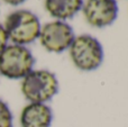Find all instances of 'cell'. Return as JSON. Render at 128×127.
Instances as JSON below:
<instances>
[{
  "instance_id": "6da1fadb",
  "label": "cell",
  "mask_w": 128,
  "mask_h": 127,
  "mask_svg": "<svg viewBox=\"0 0 128 127\" xmlns=\"http://www.w3.org/2000/svg\"><path fill=\"white\" fill-rule=\"evenodd\" d=\"M4 29L8 40L12 44H30L40 37V22L38 17L29 10H16L7 16L4 20Z\"/></svg>"
},
{
  "instance_id": "7a4b0ae2",
  "label": "cell",
  "mask_w": 128,
  "mask_h": 127,
  "mask_svg": "<svg viewBox=\"0 0 128 127\" xmlns=\"http://www.w3.org/2000/svg\"><path fill=\"white\" fill-rule=\"evenodd\" d=\"M22 80V94L29 102L45 104L58 92V78L48 70H32Z\"/></svg>"
},
{
  "instance_id": "3957f363",
  "label": "cell",
  "mask_w": 128,
  "mask_h": 127,
  "mask_svg": "<svg viewBox=\"0 0 128 127\" xmlns=\"http://www.w3.org/2000/svg\"><path fill=\"white\" fill-rule=\"evenodd\" d=\"M35 58L30 50L17 44L7 45L0 53V74L4 78L24 79L33 70Z\"/></svg>"
},
{
  "instance_id": "277c9868",
  "label": "cell",
  "mask_w": 128,
  "mask_h": 127,
  "mask_svg": "<svg viewBox=\"0 0 128 127\" xmlns=\"http://www.w3.org/2000/svg\"><path fill=\"white\" fill-rule=\"evenodd\" d=\"M73 64L81 71H93L104 61V48L100 42L91 35L74 37L68 47Z\"/></svg>"
},
{
  "instance_id": "5b68a950",
  "label": "cell",
  "mask_w": 128,
  "mask_h": 127,
  "mask_svg": "<svg viewBox=\"0 0 128 127\" xmlns=\"http://www.w3.org/2000/svg\"><path fill=\"white\" fill-rule=\"evenodd\" d=\"M74 37V32L68 22L55 20L47 22L40 28L38 38L46 51L61 53L71 46Z\"/></svg>"
},
{
  "instance_id": "8992f818",
  "label": "cell",
  "mask_w": 128,
  "mask_h": 127,
  "mask_svg": "<svg viewBox=\"0 0 128 127\" xmlns=\"http://www.w3.org/2000/svg\"><path fill=\"white\" fill-rule=\"evenodd\" d=\"M82 9L86 22L99 28L111 25L118 15L116 0H86Z\"/></svg>"
},
{
  "instance_id": "52a82bcc",
  "label": "cell",
  "mask_w": 128,
  "mask_h": 127,
  "mask_svg": "<svg viewBox=\"0 0 128 127\" xmlns=\"http://www.w3.org/2000/svg\"><path fill=\"white\" fill-rule=\"evenodd\" d=\"M53 112L46 104L29 102L22 108L19 116L22 127H51Z\"/></svg>"
},
{
  "instance_id": "ba28073f",
  "label": "cell",
  "mask_w": 128,
  "mask_h": 127,
  "mask_svg": "<svg viewBox=\"0 0 128 127\" xmlns=\"http://www.w3.org/2000/svg\"><path fill=\"white\" fill-rule=\"evenodd\" d=\"M83 6V0H45L47 12L60 20L72 18Z\"/></svg>"
},
{
  "instance_id": "9c48e42d",
  "label": "cell",
  "mask_w": 128,
  "mask_h": 127,
  "mask_svg": "<svg viewBox=\"0 0 128 127\" xmlns=\"http://www.w3.org/2000/svg\"><path fill=\"white\" fill-rule=\"evenodd\" d=\"M12 112L9 106L0 99V127H12Z\"/></svg>"
},
{
  "instance_id": "30bf717a",
  "label": "cell",
  "mask_w": 128,
  "mask_h": 127,
  "mask_svg": "<svg viewBox=\"0 0 128 127\" xmlns=\"http://www.w3.org/2000/svg\"><path fill=\"white\" fill-rule=\"evenodd\" d=\"M8 35L6 33V29L2 25H0V53L4 50V47L8 45Z\"/></svg>"
},
{
  "instance_id": "8fae6325",
  "label": "cell",
  "mask_w": 128,
  "mask_h": 127,
  "mask_svg": "<svg viewBox=\"0 0 128 127\" xmlns=\"http://www.w3.org/2000/svg\"><path fill=\"white\" fill-rule=\"evenodd\" d=\"M2 1L10 6H18V4H22V2H25L26 0H2Z\"/></svg>"
}]
</instances>
